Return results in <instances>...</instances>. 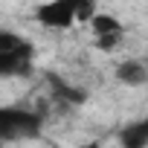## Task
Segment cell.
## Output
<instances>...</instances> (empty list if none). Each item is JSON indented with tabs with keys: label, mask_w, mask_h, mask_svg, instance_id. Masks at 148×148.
<instances>
[{
	"label": "cell",
	"mask_w": 148,
	"mask_h": 148,
	"mask_svg": "<svg viewBox=\"0 0 148 148\" xmlns=\"http://www.w3.org/2000/svg\"><path fill=\"white\" fill-rule=\"evenodd\" d=\"M122 145L125 148H148V116L122 131Z\"/></svg>",
	"instance_id": "cell-6"
},
{
	"label": "cell",
	"mask_w": 148,
	"mask_h": 148,
	"mask_svg": "<svg viewBox=\"0 0 148 148\" xmlns=\"http://www.w3.org/2000/svg\"><path fill=\"white\" fill-rule=\"evenodd\" d=\"M29 38H23L21 32H15V29H0V52H6V49H18V47H23Z\"/></svg>",
	"instance_id": "cell-8"
},
{
	"label": "cell",
	"mask_w": 148,
	"mask_h": 148,
	"mask_svg": "<svg viewBox=\"0 0 148 148\" xmlns=\"http://www.w3.org/2000/svg\"><path fill=\"white\" fill-rule=\"evenodd\" d=\"M35 73V47L26 41L18 49L0 52V82H15V79H29Z\"/></svg>",
	"instance_id": "cell-3"
},
{
	"label": "cell",
	"mask_w": 148,
	"mask_h": 148,
	"mask_svg": "<svg viewBox=\"0 0 148 148\" xmlns=\"http://www.w3.org/2000/svg\"><path fill=\"white\" fill-rule=\"evenodd\" d=\"M44 116L32 108H0V142H18L38 136Z\"/></svg>",
	"instance_id": "cell-2"
},
{
	"label": "cell",
	"mask_w": 148,
	"mask_h": 148,
	"mask_svg": "<svg viewBox=\"0 0 148 148\" xmlns=\"http://www.w3.org/2000/svg\"><path fill=\"white\" fill-rule=\"evenodd\" d=\"M82 148H105V145H102V142H99V139H93V142H84V145H82Z\"/></svg>",
	"instance_id": "cell-9"
},
{
	"label": "cell",
	"mask_w": 148,
	"mask_h": 148,
	"mask_svg": "<svg viewBox=\"0 0 148 148\" xmlns=\"http://www.w3.org/2000/svg\"><path fill=\"white\" fill-rule=\"evenodd\" d=\"M113 79L122 87H145L148 84V64L142 58H125L113 67Z\"/></svg>",
	"instance_id": "cell-4"
},
{
	"label": "cell",
	"mask_w": 148,
	"mask_h": 148,
	"mask_svg": "<svg viewBox=\"0 0 148 148\" xmlns=\"http://www.w3.org/2000/svg\"><path fill=\"white\" fill-rule=\"evenodd\" d=\"M87 29H90V35H93V38H99V35H119V32H125V23H122L116 15H110V12H102V9H99V12L90 18Z\"/></svg>",
	"instance_id": "cell-5"
},
{
	"label": "cell",
	"mask_w": 148,
	"mask_h": 148,
	"mask_svg": "<svg viewBox=\"0 0 148 148\" xmlns=\"http://www.w3.org/2000/svg\"><path fill=\"white\" fill-rule=\"evenodd\" d=\"M99 12L96 0H44L35 6V21L44 29H73L87 26Z\"/></svg>",
	"instance_id": "cell-1"
},
{
	"label": "cell",
	"mask_w": 148,
	"mask_h": 148,
	"mask_svg": "<svg viewBox=\"0 0 148 148\" xmlns=\"http://www.w3.org/2000/svg\"><path fill=\"white\" fill-rule=\"evenodd\" d=\"M122 44H125V32H119V35H99V38H93V49H99V52H105V55H113L116 49H122Z\"/></svg>",
	"instance_id": "cell-7"
}]
</instances>
